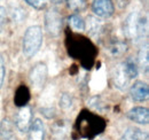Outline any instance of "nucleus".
<instances>
[{"label":"nucleus","instance_id":"1","mask_svg":"<svg viewBox=\"0 0 149 140\" xmlns=\"http://www.w3.org/2000/svg\"><path fill=\"white\" fill-rule=\"evenodd\" d=\"M42 30L39 25H32L26 29L23 36V54L26 57H32L38 53L42 44Z\"/></svg>","mask_w":149,"mask_h":140},{"label":"nucleus","instance_id":"2","mask_svg":"<svg viewBox=\"0 0 149 140\" xmlns=\"http://www.w3.org/2000/svg\"><path fill=\"white\" fill-rule=\"evenodd\" d=\"M45 29L53 37H57L62 30V16L60 13L52 8L45 13Z\"/></svg>","mask_w":149,"mask_h":140},{"label":"nucleus","instance_id":"3","mask_svg":"<svg viewBox=\"0 0 149 140\" xmlns=\"http://www.w3.org/2000/svg\"><path fill=\"white\" fill-rule=\"evenodd\" d=\"M47 75H48L47 66L42 62L37 63L31 69V71H30V82H31L35 90H37V91L42 90V88L46 84V80H47Z\"/></svg>","mask_w":149,"mask_h":140},{"label":"nucleus","instance_id":"4","mask_svg":"<svg viewBox=\"0 0 149 140\" xmlns=\"http://www.w3.org/2000/svg\"><path fill=\"white\" fill-rule=\"evenodd\" d=\"M92 10L99 18H108L113 15L115 6L112 0H93Z\"/></svg>","mask_w":149,"mask_h":140},{"label":"nucleus","instance_id":"5","mask_svg":"<svg viewBox=\"0 0 149 140\" xmlns=\"http://www.w3.org/2000/svg\"><path fill=\"white\" fill-rule=\"evenodd\" d=\"M31 118L32 113L29 106H23L19 108L15 116V125L19 132H28V129L31 124Z\"/></svg>","mask_w":149,"mask_h":140},{"label":"nucleus","instance_id":"6","mask_svg":"<svg viewBox=\"0 0 149 140\" xmlns=\"http://www.w3.org/2000/svg\"><path fill=\"white\" fill-rule=\"evenodd\" d=\"M112 79H113V84L115 86L120 90V91H124L125 88L130 85V77L127 76L125 68H124V64L123 63H119L117 64L113 71H112Z\"/></svg>","mask_w":149,"mask_h":140},{"label":"nucleus","instance_id":"7","mask_svg":"<svg viewBox=\"0 0 149 140\" xmlns=\"http://www.w3.org/2000/svg\"><path fill=\"white\" fill-rule=\"evenodd\" d=\"M148 94H149L148 85H147L146 83L141 82V80L134 82L130 88L131 98H132L134 101H138V102L145 101V100L148 98Z\"/></svg>","mask_w":149,"mask_h":140},{"label":"nucleus","instance_id":"8","mask_svg":"<svg viewBox=\"0 0 149 140\" xmlns=\"http://www.w3.org/2000/svg\"><path fill=\"white\" fill-rule=\"evenodd\" d=\"M127 117L136 124H148L149 111L146 107H134L127 111Z\"/></svg>","mask_w":149,"mask_h":140},{"label":"nucleus","instance_id":"9","mask_svg":"<svg viewBox=\"0 0 149 140\" xmlns=\"http://www.w3.org/2000/svg\"><path fill=\"white\" fill-rule=\"evenodd\" d=\"M45 126L40 118L33 120L28 129V140H44Z\"/></svg>","mask_w":149,"mask_h":140},{"label":"nucleus","instance_id":"10","mask_svg":"<svg viewBox=\"0 0 149 140\" xmlns=\"http://www.w3.org/2000/svg\"><path fill=\"white\" fill-rule=\"evenodd\" d=\"M139 18L140 16L136 12H132L127 15V18H125L123 30H124V34L129 38H135L136 37V25H138Z\"/></svg>","mask_w":149,"mask_h":140},{"label":"nucleus","instance_id":"11","mask_svg":"<svg viewBox=\"0 0 149 140\" xmlns=\"http://www.w3.org/2000/svg\"><path fill=\"white\" fill-rule=\"evenodd\" d=\"M103 28V23L100 18H97L96 16H88L87 21L85 23V29H87L88 34L92 37H97L101 34Z\"/></svg>","mask_w":149,"mask_h":140},{"label":"nucleus","instance_id":"12","mask_svg":"<svg viewBox=\"0 0 149 140\" xmlns=\"http://www.w3.org/2000/svg\"><path fill=\"white\" fill-rule=\"evenodd\" d=\"M148 134L138 127H129L122 136L120 140H147Z\"/></svg>","mask_w":149,"mask_h":140},{"label":"nucleus","instance_id":"13","mask_svg":"<svg viewBox=\"0 0 149 140\" xmlns=\"http://www.w3.org/2000/svg\"><path fill=\"white\" fill-rule=\"evenodd\" d=\"M123 64H124L125 71H126L127 76L130 77L131 80L138 77V75H139V67H138V63L134 61V59H132V57L126 59V61L123 62Z\"/></svg>","mask_w":149,"mask_h":140},{"label":"nucleus","instance_id":"14","mask_svg":"<svg viewBox=\"0 0 149 140\" xmlns=\"http://www.w3.org/2000/svg\"><path fill=\"white\" fill-rule=\"evenodd\" d=\"M69 23L74 31H84L85 30V21L78 14H72L69 18Z\"/></svg>","mask_w":149,"mask_h":140},{"label":"nucleus","instance_id":"15","mask_svg":"<svg viewBox=\"0 0 149 140\" xmlns=\"http://www.w3.org/2000/svg\"><path fill=\"white\" fill-rule=\"evenodd\" d=\"M138 63H139V67L141 69L145 70L146 72L148 71L149 59H148V48H147V45L140 50L139 56H138Z\"/></svg>","mask_w":149,"mask_h":140},{"label":"nucleus","instance_id":"16","mask_svg":"<svg viewBox=\"0 0 149 140\" xmlns=\"http://www.w3.org/2000/svg\"><path fill=\"white\" fill-rule=\"evenodd\" d=\"M148 34V22L146 18H139L136 25V37L135 38H143Z\"/></svg>","mask_w":149,"mask_h":140},{"label":"nucleus","instance_id":"17","mask_svg":"<svg viewBox=\"0 0 149 140\" xmlns=\"http://www.w3.org/2000/svg\"><path fill=\"white\" fill-rule=\"evenodd\" d=\"M67 4L74 12H81L87 7V0H67Z\"/></svg>","mask_w":149,"mask_h":140},{"label":"nucleus","instance_id":"18","mask_svg":"<svg viewBox=\"0 0 149 140\" xmlns=\"http://www.w3.org/2000/svg\"><path fill=\"white\" fill-rule=\"evenodd\" d=\"M125 51H126V45L123 41H115L109 46V52L113 56L122 55Z\"/></svg>","mask_w":149,"mask_h":140},{"label":"nucleus","instance_id":"19","mask_svg":"<svg viewBox=\"0 0 149 140\" xmlns=\"http://www.w3.org/2000/svg\"><path fill=\"white\" fill-rule=\"evenodd\" d=\"M74 106V100L69 93H63L60 98V107L64 110H69Z\"/></svg>","mask_w":149,"mask_h":140},{"label":"nucleus","instance_id":"20","mask_svg":"<svg viewBox=\"0 0 149 140\" xmlns=\"http://www.w3.org/2000/svg\"><path fill=\"white\" fill-rule=\"evenodd\" d=\"M0 133L3 138H8L12 136V126L8 120H3L1 123V127H0Z\"/></svg>","mask_w":149,"mask_h":140},{"label":"nucleus","instance_id":"21","mask_svg":"<svg viewBox=\"0 0 149 140\" xmlns=\"http://www.w3.org/2000/svg\"><path fill=\"white\" fill-rule=\"evenodd\" d=\"M29 6L36 8V9H44L48 2V0H24Z\"/></svg>","mask_w":149,"mask_h":140},{"label":"nucleus","instance_id":"22","mask_svg":"<svg viewBox=\"0 0 149 140\" xmlns=\"http://www.w3.org/2000/svg\"><path fill=\"white\" fill-rule=\"evenodd\" d=\"M5 75H6V67H5V61L2 55L0 54V88L3 84V79H5Z\"/></svg>","mask_w":149,"mask_h":140},{"label":"nucleus","instance_id":"23","mask_svg":"<svg viewBox=\"0 0 149 140\" xmlns=\"http://www.w3.org/2000/svg\"><path fill=\"white\" fill-rule=\"evenodd\" d=\"M5 24H6V9L5 7L0 6V34L3 31Z\"/></svg>","mask_w":149,"mask_h":140},{"label":"nucleus","instance_id":"24","mask_svg":"<svg viewBox=\"0 0 149 140\" xmlns=\"http://www.w3.org/2000/svg\"><path fill=\"white\" fill-rule=\"evenodd\" d=\"M54 4H61V2H63L64 0H52Z\"/></svg>","mask_w":149,"mask_h":140},{"label":"nucleus","instance_id":"25","mask_svg":"<svg viewBox=\"0 0 149 140\" xmlns=\"http://www.w3.org/2000/svg\"><path fill=\"white\" fill-rule=\"evenodd\" d=\"M96 140H106V139H96Z\"/></svg>","mask_w":149,"mask_h":140}]
</instances>
